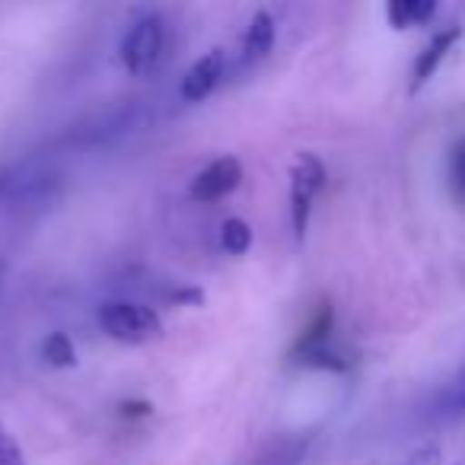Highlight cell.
Returning a JSON list of instances; mask_svg holds the SVG:
<instances>
[{
    "mask_svg": "<svg viewBox=\"0 0 465 465\" xmlns=\"http://www.w3.org/2000/svg\"><path fill=\"white\" fill-rule=\"evenodd\" d=\"M96 322L112 341L122 344H147L163 335V319L156 310L134 300H109L99 306Z\"/></svg>",
    "mask_w": 465,
    "mask_h": 465,
    "instance_id": "1",
    "label": "cell"
},
{
    "mask_svg": "<svg viewBox=\"0 0 465 465\" xmlns=\"http://www.w3.org/2000/svg\"><path fill=\"white\" fill-rule=\"evenodd\" d=\"M163 45H166V26L156 10L141 14L122 39V64L128 74L141 77V74L153 71L163 58Z\"/></svg>",
    "mask_w": 465,
    "mask_h": 465,
    "instance_id": "2",
    "label": "cell"
},
{
    "mask_svg": "<svg viewBox=\"0 0 465 465\" xmlns=\"http://www.w3.org/2000/svg\"><path fill=\"white\" fill-rule=\"evenodd\" d=\"M325 188V166L316 153H297L291 166V226L297 242H303L310 230L312 204Z\"/></svg>",
    "mask_w": 465,
    "mask_h": 465,
    "instance_id": "3",
    "label": "cell"
},
{
    "mask_svg": "<svg viewBox=\"0 0 465 465\" xmlns=\"http://www.w3.org/2000/svg\"><path fill=\"white\" fill-rule=\"evenodd\" d=\"M240 182H242V163L236 160V156H217V160L207 163V166L194 175L188 194H192V201H198V204H213V201L236 192Z\"/></svg>",
    "mask_w": 465,
    "mask_h": 465,
    "instance_id": "4",
    "label": "cell"
},
{
    "mask_svg": "<svg viewBox=\"0 0 465 465\" xmlns=\"http://www.w3.org/2000/svg\"><path fill=\"white\" fill-rule=\"evenodd\" d=\"M223 74H226V52L223 48H211V52H204L192 67H188L185 77H182V99H185V103H204V99L217 90V84L223 80Z\"/></svg>",
    "mask_w": 465,
    "mask_h": 465,
    "instance_id": "5",
    "label": "cell"
},
{
    "mask_svg": "<svg viewBox=\"0 0 465 465\" xmlns=\"http://www.w3.org/2000/svg\"><path fill=\"white\" fill-rule=\"evenodd\" d=\"M459 35H462V29H459V26H446V29H440L430 42H427L424 52H418L414 67H411V86H408V93H411V96L433 77V74L440 71V64H443L446 54L452 52V45L459 42Z\"/></svg>",
    "mask_w": 465,
    "mask_h": 465,
    "instance_id": "6",
    "label": "cell"
},
{
    "mask_svg": "<svg viewBox=\"0 0 465 465\" xmlns=\"http://www.w3.org/2000/svg\"><path fill=\"white\" fill-rule=\"evenodd\" d=\"M274 35H278V23L268 10H259L249 20L246 33L240 42V67H255L262 58H268V52L274 48Z\"/></svg>",
    "mask_w": 465,
    "mask_h": 465,
    "instance_id": "7",
    "label": "cell"
},
{
    "mask_svg": "<svg viewBox=\"0 0 465 465\" xmlns=\"http://www.w3.org/2000/svg\"><path fill=\"white\" fill-rule=\"evenodd\" d=\"M433 14H437L433 0H392V4H386V20L395 29L424 26L427 20H433Z\"/></svg>",
    "mask_w": 465,
    "mask_h": 465,
    "instance_id": "8",
    "label": "cell"
},
{
    "mask_svg": "<svg viewBox=\"0 0 465 465\" xmlns=\"http://www.w3.org/2000/svg\"><path fill=\"white\" fill-rule=\"evenodd\" d=\"M42 357H45L48 367H77V348H74L71 335L67 331H52V335L42 341Z\"/></svg>",
    "mask_w": 465,
    "mask_h": 465,
    "instance_id": "9",
    "label": "cell"
},
{
    "mask_svg": "<svg viewBox=\"0 0 465 465\" xmlns=\"http://www.w3.org/2000/svg\"><path fill=\"white\" fill-rule=\"evenodd\" d=\"M220 246L230 255H246L252 249V226L242 217H226L220 226Z\"/></svg>",
    "mask_w": 465,
    "mask_h": 465,
    "instance_id": "10",
    "label": "cell"
},
{
    "mask_svg": "<svg viewBox=\"0 0 465 465\" xmlns=\"http://www.w3.org/2000/svg\"><path fill=\"white\" fill-rule=\"evenodd\" d=\"M306 452L303 440H281V443H272L252 465H297Z\"/></svg>",
    "mask_w": 465,
    "mask_h": 465,
    "instance_id": "11",
    "label": "cell"
},
{
    "mask_svg": "<svg viewBox=\"0 0 465 465\" xmlns=\"http://www.w3.org/2000/svg\"><path fill=\"white\" fill-rule=\"evenodd\" d=\"M440 405H443L446 414H465V367L456 373V380L450 382V386L443 389V399H440Z\"/></svg>",
    "mask_w": 465,
    "mask_h": 465,
    "instance_id": "12",
    "label": "cell"
},
{
    "mask_svg": "<svg viewBox=\"0 0 465 465\" xmlns=\"http://www.w3.org/2000/svg\"><path fill=\"white\" fill-rule=\"evenodd\" d=\"M0 465H26V452L16 443V437L7 430V424L0 420Z\"/></svg>",
    "mask_w": 465,
    "mask_h": 465,
    "instance_id": "13",
    "label": "cell"
},
{
    "mask_svg": "<svg viewBox=\"0 0 465 465\" xmlns=\"http://www.w3.org/2000/svg\"><path fill=\"white\" fill-rule=\"evenodd\" d=\"M450 179H452V188L456 194L465 201V137L452 147V156H450Z\"/></svg>",
    "mask_w": 465,
    "mask_h": 465,
    "instance_id": "14",
    "label": "cell"
},
{
    "mask_svg": "<svg viewBox=\"0 0 465 465\" xmlns=\"http://www.w3.org/2000/svg\"><path fill=\"white\" fill-rule=\"evenodd\" d=\"M399 465H443V452H440L437 443H424V446H418L411 456L401 459Z\"/></svg>",
    "mask_w": 465,
    "mask_h": 465,
    "instance_id": "15",
    "label": "cell"
},
{
    "mask_svg": "<svg viewBox=\"0 0 465 465\" xmlns=\"http://www.w3.org/2000/svg\"><path fill=\"white\" fill-rule=\"evenodd\" d=\"M4 268H7V265H4V259H0V278H4Z\"/></svg>",
    "mask_w": 465,
    "mask_h": 465,
    "instance_id": "16",
    "label": "cell"
}]
</instances>
